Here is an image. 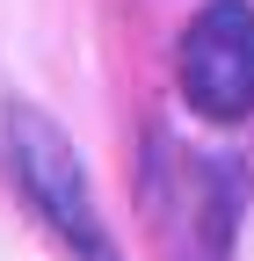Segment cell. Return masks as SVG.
Returning a JSON list of instances; mask_svg holds the SVG:
<instances>
[{
	"label": "cell",
	"instance_id": "obj_1",
	"mask_svg": "<svg viewBox=\"0 0 254 261\" xmlns=\"http://www.w3.org/2000/svg\"><path fill=\"white\" fill-rule=\"evenodd\" d=\"M0 145H8L15 189L29 196V211H37L58 240H66L80 261H116V247L102 232V211H94V189H87V167H80L73 138L58 130V116H44L37 102H8Z\"/></svg>",
	"mask_w": 254,
	"mask_h": 261
},
{
	"label": "cell",
	"instance_id": "obj_2",
	"mask_svg": "<svg viewBox=\"0 0 254 261\" xmlns=\"http://www.w3.org/2000/svg\"><path fill=\"white\" fill-rule=\"evenodd\" d=\"M182 94L189 109L211 123H240L254 109V8L240 0H211V8L182 29Z\"/></svg>",
	"mask_w": 254,
	"mask_h": 261
}]
</instances>
